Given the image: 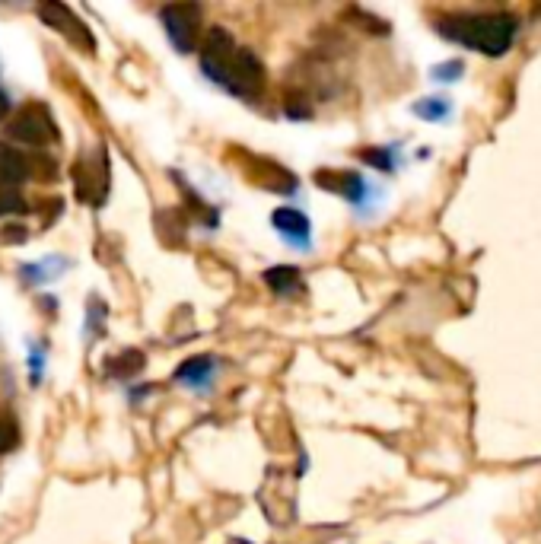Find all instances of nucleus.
Returning a JSON list of instances; mask_svg holds the SVG:
<instances>
[{
  "instance_id": "1",
  "label": "nucleus",
  "mask_w": 541,
  "mask_h": 544,
  "mask_svg": "<svg viewBox=\"0 0 541 544\" xmlns=\"http://www.w3.org/2000/svg\"><path fill=\"white\" fill-rule=\"evenodd\" d=\"M436 32L456 45L481 51L487 58H500L513 48L519 20L513 13H449L436 20Z\"/></svg>"
},
{
  "instance_id": "2",
  "label": "nucleus",
  "mask_w": 541,
  "mask_h": 544,
  "mask_svg": "<svg viewBox=\"0 0 541 544\" xmlns=\"http://www.w3.org/2000/svg\"><path fill=\"white\" fill-rule=\"evenodd\" d=\"M217 83H223L233 96L252 102V99H258L261 93H265L268 70H265V64H261V58L255 55V51L236 48L233 55L226 58V64L220 67Z\"/></svg>"
},
{
  "instance_id": "3",
  "label": "nucleus",
  "mask_w": 541,
  "mask_h": 544,
  "mask_svg": "<svg viewBox=\"0 0 541 544\" xmlns=\"http://www.w3.org/2000/svg\"><path fill=\"white\" fill-rule=\"evenodd\" d=\"M7 137L20 140L26 147H48L58 140V128H55V118H51V112L42 102H29L10 118Z\"/></svg>"
},
{
  "instance_id": "4",
  "label": "nucleus",
  "mask_w": 541,
  "mask_h": 544,
  "mask_svg": "<svg viewBox=\"0 0 541 544\" xmlns=\"http://www.w3.org/2000/svg\"><path fill=\"white\" fill-rule=\"evenodd\" d=\"M163 26L169 42L176 45L182 55H191L201 45V26H204V13L198 4H169L163 7Z\"/></svg>"
},
{
  "instance_id": "5",
  "label": "nucleus",
  "mask_w": 541,
  "mask_h": 544,
  "mask_svg": "<svg viewBox=\"0 0 541 544\" xmlns=\"http://www.w3.org/2000/svg\"><path fill=\"white\" fill-rule=\"evenodd\" d=\"M39 20L48 29H55L58 35H64V39L71 42L74 48L86 51V55H93V51H96V39H93L90 26H86L71 7L58 4V0H45V4H39Z\"/></svg>"
},
{
  "instance_id": "6",
  "label": "nucleus",
  "mask_w": 541,
  "mask_h": 544,
  "mask_svg": "<svg viewBox=\"0 0 541 544\" xmlns=\"http://www.w3.org/2000/svg\"><path fill=\"white\" fill-rule=\"evenodd\" d=\"M74 188H77V198L83 204H93L99 207L102 198L109 191V163L106 156H83V160L74 163Z\"/></svg>"
},
{
  "instance_id": "7",
  "label": "nucleus",
  "mask_w": 541,
  "mask_h": 544,
  "mask_svg": "<svg viewBox=\"0 0 541 544\" xmlns=\"http://www.w3.org/2000/svg\"><path fill=\"white\" fill-rule=\"evenodd\" d=\"M236 153H242L239 156V166H242V172L249 175L252 185H261V188H268V191H293L296 179H293L287 169H281V166L271 163V160H261V156H252L246 150H236Z\"/></svg>"
},
{
  "instance_id": "8",
  "label": "nucleus",
  "mask_w": 541,
  "mask_h": 544,
  "mask_svg": "<svg viewBox=\"0 0 541 544\" xmlns=\"http://www.w3.org/2000/svg\"><path fill=\"white\" fill-rule=\"evenodd\" d=\"M236 51V42H233V35L226 32L223 26H211L207 29V39L201 45V67H204V74L217 80L220 74V67L226 64V58H230Z\"/></svg>"
},
{
  "instance_id": "9",
  "label": "nucleus",
  "mask_w": 541,
  "mask_h": 544,
  "mask_svg": "<svg viewBox=\"0 0 541 544\" xmlns=\"http://www.w3.org/2000/svg\"><path fill=\"white\" fill-rule=\"evenodd\" d=\"M316 185L335 191V195H344L351 201H360L363 195V182L357 172H331V169H319L316 172Z\"/></svg>"
},
{
  "instance_id": "10",
  "label": "nucleus",
  "mask_w": 541,
  "mask_h": 544,
  "mask_svg": "<svg viewBox=\"0 0 541 544\" xmlns=\"http://www.w3.org/2000/svg\"><path fill=\"white\" fill-rule=\"evenodd\" d=\"M20 182H26V156L0 144V191H13Z\"/></svg>"
},
{
  "instance_id": "11",
  "label": "nucleus",
  "mask_w": 541,
  "mask_h": 544,
  "mask_svg": "<svg viewBox=\"0 0 541 544\" xmlns=\"http://www.w3.org/2000/svg\"><path fill=\"white\" fill-rule=\"evenodd\" d=\"M274 226L281 233L293 236V239H306L309 236V220L300 214V210H293V207H277L274 210Z\"/></svg>"
},
{
  "instance_id": "12",
  "label": "nucleus",
  "mask_w": 541,
  "mask_h": 544,
  "mask_svg": "<svg viewBox=\"0 0 541 544\" xmlns=\"http://www.w3.org/2000/svg\"><path fill=\"white\" fill-rule=\"evenodd\" d=\"M144 370V354L141 350H128V354H118L115 360L106 363V373L115 376V379H128L134 373Z\"/></svg>"
},
{
  "instance_id": "13",
  "label": "nucleus",
  "mask_w": 541,
  "mask_h": 544,
  "mask_svg": "<svg viewBox=\"0 0 541 544\" xmlns=\"http://www.w3.org/2000/svg\"><path fill=\"white\" fill-rule=\"evenodd\" d=\"M55 175H58V163L51 160L48 153H29V156H26V179L55 182Z\"/></svg>"
},
{
  "instance_id": "14",
  "label": "nucleus",
  "mask_w": 541,
  "mask_h": 544,
  "mask_svg": "<svg viewBox=\"0 0 541 544\" xmlns=\"http://www.w3.org/2000/svg\"><path fill=\"white\" fill-rule=\"evenodd\" d=\"M16 446H20V420L10 408H0V455L13 452Z\"/></svg>"
},
{
  "instance_id": "15",
  "label": "nucleus",
  "mask_w": 541,
  "mask_h": 544,
  "mask_svg": "<svg viewBox=\"0 0 541 544\" xmlns=\"http://www.w3.org/2000/svg\"><path fill=\"white\" fill-rule=\"evenodd\" d=\"M265 284L274 293H296L300 290V271L296 268H271V271H265Z\"/></svg>"
},
{
  "instance_id": "16",
  "label": "nucleus",
  "mask_w": 541,
  "mask_h": 544,
  "mask_svg": "<svg viewBox=\"0 0 541 544\" xmlns=\"http://www.w3.org/2000/svg\"><path fill=\"white\" fill-rule=\"evenodd\" d=\"M414 112L421 115V118L440 121V118H446L452 109H449V102H446V99H421V102L414 105Z\"/></svg>"
},
{
  "instance_id": "17",
  "label": "nucleus",
  "mask_w": 541,
  "mask_h": 544,
  "mask_svg": "<svg viewBox=\"0 0 541 544\" xmlns=\"http://www.w3.org/2000/svg\"><path fill=\"white\" fill-rule=\"evenodd\" d=\"M207 373H211V360L207 357H198V360H188L182 370H179V379H185V382H198V379H204Z\"/></svg>"
},
{
  "instance_id": "18",
  "label": "nucleus",
  "mask_w": 541,
  "mask_h": 544,
  "mask_svg": "<svg viewBox=\"0 0 541 544\" xmlns=\"http://www.w3.org/2000/svg\"><path fill=\"white\" fill-rule=\"evenodd\" d=\"M26 201L16 195V191H0V217L4 214H23Z\"/></svg>"
},
{
  "instance_id": "19",
  "label": "nucleus",
  "mask_w": 541,
  "mask_h": 544,
  "mask_svg": "<svg viewBox=\"0 0 541 544\" xmlns=\"http://www.w3.org/2000/svg\"><path fill=\"white\" fill-rule=\"evenodd\" d=\"M462 61H449V64H443V67H436L433 70V77L436 80H459V74H462Z\"/></svg>"
},
{
  "instance_id": "20",
  "label": "nucleus",
  "mask_w": 541,
  "mask_h": 544,
  "mask_svg": "<svg viewBox=\"0 0 541 544\" xmlns=\"http://www.w3.org/2000/svg\"><path fill=\"white\" fill-rule=\"evenodd\" d=\"M363 160L370 166H376V169H392V160H389L386 150H363Z\"/></svg>"
},
{
  "instance_id": "21",
  "label": "nucleus",
  "mask_w": 541,
  "mask_h": 544,
  "mask_svg": "<svg viewBox=\"0 0 541 544\" xmlns=\"http://www.w3.org/2000/svg\"><path fill=\"white\" fill-rule=\"evenodd\" d=\"M7 112H10V99H7V93L0 90V121L7 118Z\"/></svg>"
}]
</instances>
